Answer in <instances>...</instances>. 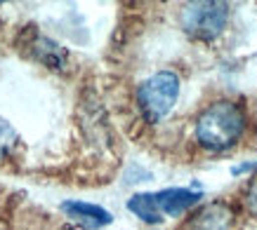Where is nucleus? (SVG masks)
I'll list each match as a JSON object with an SVG mask.
<instances>
[{"label": "nucleus", "mask_w": 257, "mask_h": 230, "mask_svg": "<svg viewBox=\"0 0 257 230\" xmlns=\"http://www.w3.org/2000/svg\"><path fill=\"white\" fill-rule=\"evenodd\" d=\"M245 110L236 101H215L196 120V141L208 150H226L243 136Z\"/></svg>", "instance_id": "obj_1"}, {"label": "nucleus", "mask_w": 257, "mask_h": 230, "mask_svg": "<svg viewBox=\"0 0 257 230\" xmlns=\"http://www.w3.org/2000/svg\"><path fill=\"white\" fill-rule=\"evenodd\" d=\"M179 96V78L170 70H161L156 76L147 78L137 90V104L147 122H158L170 113Z\"/></svg>", "instance_id": "obj_2"}, {"label": "nucleus", "mask_w": 257, "mask_h": 230, "mask_svg": "<svg viewBox=\"0 0 257 230\" xmlns=\"http://www.w3.org/2000/svg\"><path fill=\"white\" fill-rule=\"evenodd\" d=\"M182 28L196 40H212L224 31L229 22V5L219 0H201L184 5L179 14Z\"/></svg>", "instance_id": "obj_3"}, {"label": "nucleus", "mask_w": 257, "mask_h": 230, "mask_svg": "<svg viewBox=\"0 0 257 230\" xmlns=\"http://www.w3.org/2000/svg\"><path fill=\"white\" fill-rule=\"evenodd\" d=\"M236 214L226 202H210L187 221L184 230H234Z\"/></svg>", "instance_id": "obj_4"}, {"label": "nucleus", "mask_w": 257, "mask_h": 230, "mask_svg": "<svg viewBox=\"0 0 257 230\" xmlns=\"http://www.w3.org/2000/svg\"><path fill=\"white\" fill-rule=\"evenodd\" d=\"M154 195H156L158 212L165 216L184 214L187 209H191L201 200V192L189 190V188H165V190L154 192Z\"/></svg>", "instance_id": "obj_5"}, {"label": "nucleus", "mask_w": 257, "mask_h": 230, "mask_svg": "<svg viewBox=\"0 0 257 230\" xmlns=\"http://www.w3.org/2000/svg\"><path fill=\"white\" fill-rule=\"evenodd\" d=\"M62 212L71 218H78V221L85 223V228H99V226H106L111 223V214L106 209L97 207V204H90V202H78V200H66L62 202Z\"/></svg>", "instance_id": "obj_6"}, {"label": "nucleus", "mask_w": 257, "mask_h": 230, "mask_svg": "<svg viewBox=\"0 0 257 230\" xmlns=\"http://www.w3.org/2000/svg\"><path fill=\"white\" fill-rule=\"evenodd\" d=\"M127 209L147 223H158L161 221V212H158L156 195H154V192H140V195H133L130 202H127Z\"/></svg>", "instance_id": "obj_7"}, {"label": "nucleus", "mask_w": 257, "mask_h": 230, "mask_svg": "<svg viewBox=\"0 0 257 230\" xmlns=\"http://www.w3.org/2000/svg\"><path fill=\"white\" fill-rule=\"evenodd\" d=\"M33 45H36V56H38L43 64H47L50 68H59L64 64V56H66V54H64V50L57 45V42H52V40H47L40 36V38H36Z\"/></svg>", "instance_id": "obj_8"}, {"label": "nucleus", "mask_w": 257, "mask_h": 230, "mask_svg": "<svg viewBox=\"0 0 257 230\" xmlns=\"http://www.w3.org/2000/svg\"><path fill=\"white\" fill-rule=\"evenodd\" d=\"M17 146V132L12 130V124L8 120L0 118V160Z\"/></svg>", "instance_id": "obj_9"}, {"label": "nucleus", "mask_w": 257, "mask_h": 230, "mask_svg": "<svg viewBox=\"0 0 257 230\" xmlns=\"http://www.w3.org/2000/svg\"><path fill=\"white\" fill-rule=\"evenodd\" d=\"M245 204H248L250 214L257 216V176H255V181H252V184H250V188H248V198H245Z\"/></svg>", "instance_id": "obj_10"}, {"label": "nucleus", "mask_w": 257, "mask_h": 230, "mask_svg": "<svg viewBox=\"0 0 257 230\" xmlns=\"http://www.w3.org/2000/svg\"><path fill=\"white\" fill-rule=\"evenodd\" d=\"M252 169H257V162H252V164H241V167H234V174H241V172H252Z\"/></svg>", "instance_id": "obj_11"}]
</instances>
